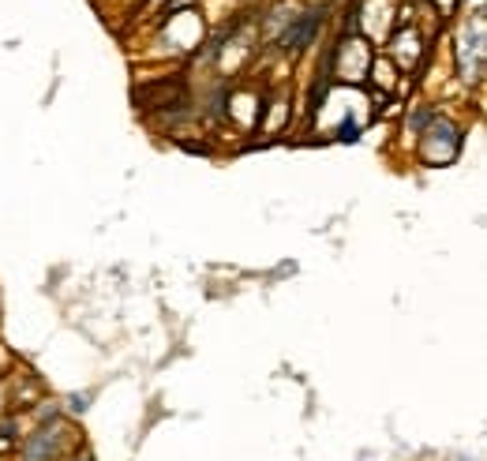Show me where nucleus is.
Segmentation results:
<instances>
[{
	"label": "nucleus",
	"mask_w": 487,
	"mask_h": 461,
	"mask_svg": "<svg viewBox=\"0 0 487 461\" xmlns=\"http://www.w3.org/2000/svg\"><path fill=\"white\" fill-rule=\"evenodd\" d=\"M319 19H323V8H308V12L300 15V19L292 23V27L285 30V34H282V45H285V49H304L311 38H315Z\"/></svg>",
	"instance_id": "1"
},
{
	"label": "nucleus",
	"mask_w": 487,
	"mask_h": 461,
	"mask_svg": "<svg viewBox=\"0 0 487 461\" xmlns=\"http://www.w3.org/2000/svg\"><path fill=\"white\" fill-rule=\"evenodd\" d=\"M75 461H94V458H90V454H83V458H75Z\"/></svg>",
	"instance_id": "2"
}]
</instances>
